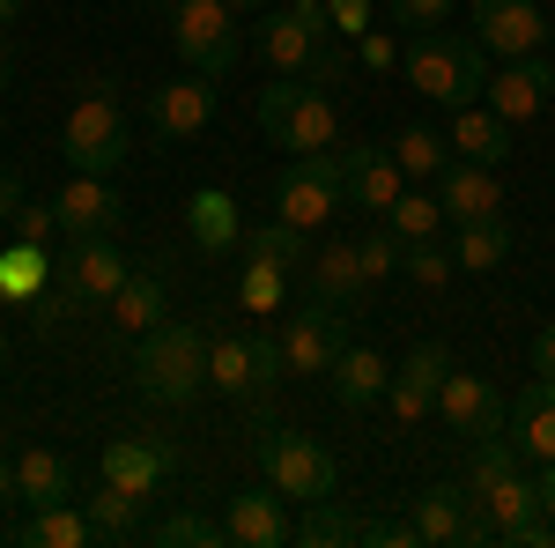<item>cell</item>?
Returning <instances> with one entry per match:
<instances>
[{"label":"cell","mask_w":555,"mask_h":548,"mask_svg":"<svg viewBox=\"0 0 555 548\" xmlns=\"http://www.w3.org/2000/svg\"><path fill=\"white\" fill-rule=\"evenodd\" d=\"M356 253H363V275H371V282L400 275V230L378 215V230H371V238H356Z\"/></svg>","instance_id":"ab89813d"},{"label":"cell","mask_w":555,"mask_h":548,"mask_svg":"<svg viewBox=\"0 0 555 548\" xmlns=\"http://www.w3.org/2000/svg\"><path fill=\"white\" fill-rule=\"evenodd\" d=\"M341 178H348V201L356 208L385 215L400 193H408V170H400V156L392 149H378V141H356V149H341Z\"/></svg>","instance_id":"ac0fdd59"},{"label":"cell","mask_w":555,"mask_h":548,"mask_svg":"<svg viewBox=\"0 0 555 548\" xmlns=\"http://www.w3.org/2000/svg\"><path fill=\"white\" fill-rule=\"evenodd\" d=\"M171 44H178V60H185L193 75L222 82V75L237 67V52H245L237 8H230V0H171Z\"/></svg>","instance_id":"5b68a950"},{"label":"cell","mask_w":555,"mask_h":548,"mask_svg":"<svg viewBox=\"0 0 555 548\" xmlns=\"http://www.w3.org/2000/svg\"><path fill=\"white\" fill-rule=\"evenodd\" d=\"M8 222H15V238H30V245H44V238L60 230V215H52V201H30V193H23V208L8 215Z\"/></svg>","instance_id":"60d3db41"},{"label":"cell","mask_w":555,"mask_h":548,"mask_svg":"<svg viewBox=\"0 0 555 548\" xmlns=\"http://www.w3.org/2000/svg\"><path fill=\"white\" fill-rule=\"evenodd\" d=\"M15 497L38 511V505H75L82 497V474L67 453H52V445H30L23 460H15Z\"/></svg>","instance_id":"603a6c76"},{"label":"cell","mask_w":555,"mask_h":548,"mask_svg":"<svg viewBox=\"0 0 555 548\" xmlns=\"http://www.w3.org/2000/svg\"><path fill=\"white\" fill-rule=\"evenodd\" d=\"M334 208H348V178H341V149H319L274 178V215L297 230H326Z\"/></svg>","instance_id":"8992f818"},{"label":"cell","mask_w":555,"mask_h":548,"mask_svg":"<svg viewBox=\"0 0 555 548\" xmlns=\"http://www.w3.org/2000/svg\"><path fill=\"white\" fill-rule=\"evenodd\" d=\"M52 215H60V238H104V230H119L127 201H119L96 170H75V178L52 193Z\"/></svg>","instance_id":"2e32d148"},{"label":"cell","mask_w":555,"mask_h":548,"mask_svg":"<svg viewBox=\"0 0 555 548\" xmlns=\"http://www.w3.org/2000/svg\"><path fill=\"white\" fill-rule=\"evenodd\" d=\"M8 497H15V460L0 453V505H8Z\"/></svg>","instance_id":"681fc988"},{"label":"cell","mask_w":555,"mask_h":548,"mask_svg":"<svg viewBox=\"0 0 555 548\" xmlns=\"http://www.w3.org/2000/svg\"><path fill=\"white\" fill-rule=\"evenodd\" d=\"M444 149H452V141H437V127H400L392 133V156H400L408 178H437V170H444Z\"/></svg>","instance_id":"8d00e7d4"},{"label":"cell","mask_w":555,"mask_h":548,"mask_svg":"<svg viewBox=\"0 0 555 548\" xmlns=\"http://www.w3.org/2000/svg\"><path fill=\"white\" fill-rule=\"evenodd\" d=\"M452 259H460L467 275H496V267L512 259V222H504V215L460 222V238H452Z\"/></svg>","instance_id":"83f0119b"},{"label":"cell","mask_w":555,"mask_h":548,"mask_svg":"<svg viewBox=\"0 0 555 548\" xmlns=\"http://www.w3.org/2000/svg\"><path fill=\"white\" fill-rule=\"evenodd\" d=\"M149 8H164V15H171V0H149Z\"/></svg>","instance_id":"f5cc1de1"},{"label":"cell","mask_w":555,"mask_h":548,"mask_svg":"<svg viewBox=\"0 0 555 548\" xmlns=\"http://www.w3.org/2000/svg\"><path fill=\"white\" fill-rule=\"evenodd\" d=\"M44 282H52V259H44V245L15 238V245L0 253V296H38Z\"/></svg>","instance_id":"836d02e7"},{"label":"cell","mask_w":555,"mask_h":548,"mask_svg":"<svg viewBox=\"0 0 555 548\" xmlns=\"http://www.w3.org/2000/svg\"><path fill=\"white\" fill-rule=\"evenodd\" d=\"M222 526H230V541L237 548H282L297 526L282 519V489L267 482V489H237L230 511H222Z\"/></svg>","instance_id":"7402d4cb"},{"label":"cell","mask_w":555,"mask_h":548,"mask_svg":"<svg viewBox=\"0 0 555 548\" xmlns=\"http://www.w3.org/2000/svg\"><path fill=\"white\" fill-rule=\"evenodd\" d=\"M341 348H348V311H326V304L304 296V311L282 327V364H289V379H334Z\"/></svg>","instance_id":"9c48e42d"},{"label":"cell","mask_w":555,"mask_h":548,"mask_svg":"<svg viewBox=\"0 0 555 548\" xmlns=\"http://www.w3.org/2000/svg\"><path fill=\"white\" fill-rule=\"evenodd\" d=\"M444 379H452V348H444V341H415V348H408V364H400V371H392V385H385V408H392V422L437 416V393H444Z\"/></svg>","instance_id":"7c38bea8"},{"label":"cell","mask_w":555,"mask_h":548,"mask_svg":"<svg viewBox=\"0 0 555 548\" xmlns=\"http://www.w3.org/2000/svg\"><path fill=\"white\" fill-rule=\"evenodd\" d=\"M8 356H15V348H8V334H0V371H8Z\"/></svg>","instance_id":"816d5d0a"},{"label":"cell","mask_w":555,"mask_h":548,"mask_svg":"<svg viewBox=\"0 0 555 548\" xmlns=\"http://www.w3.org/2000/svg\"><path fill=\"white\" fill-rule=\"evenodd\" d=\"M259 474H267L282 497H297V505L334 497V482H341L334 453H326L319 437H304V430H267V437H259Z\"/></svg>","instance_id":"52a82bcc"},{"label":"cell","mask_w":555,"mask_h":548,"mask_svg":"<svg viewBox=\"0 0 555 548\" xmlns=\"http://www.w3.org/2000/svg\"><path fill=\"white\" fill-rule=\"evenodd\" d=\"M385 222L400 230V245H415V238H437V222H444V201H437V186H408V193L385 208Z\"/></svg>","instance_id":"d6a6232c"},{"label":"cell","mask_w":555,"mask_h":548,"mask_svg":"<svg viewBox=\"0 0 555 548\" xmlns=\"http://www.w3.org/2000/svg\"><path fill=\"white\" fill-rule=\"evenodd\" d=\"M104 311H112V327H119V334H149V327L164 319V275H156V267H149V275H127L119 296H112Z\"/></svg>","instance_id":"f1b7e54d"},{"label":"cell","mask_w":555,"mask_h":548,"mask_svg":"<svg viewBox=\"0 0 555 548\" xmlns=\"http://www.w3.org/2000/svg\"><path fill=\"white\" fill-rule=\"evenodd\" d=\"M237 304H245L253 319H274V311L289 304V275H282V267H267V259H245V282H237Z\"/></svg>","instance_id":"d590c367"},{"label":"cell","mask_w":555,"mask_h":548,"mask_svg":"<svg viewBox=\"0 0 555 548\" xmlns=\"http://www.w3.org/2000/svg\"><path fill=\"white\" fill-rule=\"evenodd\" d=\"M156 541L164 548H215V541H230V526L208 519V511H171V519L156 526Z\"/></svg>","instance_id":"f35d334b"},{"label":"cell","mask_w":555,"mask_h":548,"mask_svg":"<svg viewBox=\"0 0 555 548\" xmlns=\"http://www.w3.org/2000/svg\"><path fill=\"white\" fill-rule=\"evenodd\" d=\"M245 259H267V267H282V275H304L311 267V230H297V222H259L253 238H245Z\"/></svg>","instance_id":"1f68e13d"},{"label":"cell","mask_w":555,"mask_h":548,"mask_svg":"<svg viewBox=\"0 0 555 548\" xmlns=\"http://www.w3.org/2000/svg\"><path fill=\"white\" fill-rule=\"evenodd\" d=\"M400 275L423 282V290H444V282L460 275V259H452L444 238H415V245H400Z\"/></svg>","instance_id":"e575fe53"},{"label":"cell","mask_w":555,"mask_h":548,"mask_svg":"<svg viewBox=\"0 0 555 548\" xmlns=\"http://www.w3.org/2000/svg\"><path fill=\"white\" fill-rule=\"evenodd\" d=\"M474 38L496 60H526V52H548L555 44V23L533 0H474Z\"/></svg>","instance_id":"8fae6325"},{"label":"cell","mask_w":555,"mask_h":548,"mask_svg":"<svg viewBox=\"0 0 555 548\" xmlns=\"http://www.w3.org/2000/svg\"><path fill=\"white\" fill-rule=\"evenodd\" d=\"M504 437H512L533 467L555 460V379H533L512 408H504Z\"/></svg>","instance_id":"ffe728a7"},{"label":"cell","mask_w":555,"mask_h":548,"mask_svg":"<svg viewBox=\"0 0 555 548\" xmlns=\"http://www.w3.org/2000/svg\"><path fill=\"white\" fill-rule=\"evenodd\" d=\"M215 119V82L208 75H178V82H156L149 89V133L156 141H193V133Z\"/></svg>","instance_id":"5bb4252c"},{"label":"cell","mask_w":555,"mask_h":548,"mask_svg":"<svg viewBox=\"0 0 555 548\" xmlns=\"http://www.w3.org/2000/svg\"><path fill=\"white\" fill-rule=\"evenodd\" d=\"M392 23L400 30H437V23H452V0H392Z\"/></svg>","instance_id":"b9f144b4"},{"label":"cell","mask_w":555,"mask_h":548,"mask_svg":"<svg viewBox=\"0 0 555 548\" xmlns=\"http://www.w3.org/2000/svg\"><path fill=\"white\" fill-rule=\"evenodd\" d=\"M289 541H304V548H341V541H356V526L341 519V505L334 497H319V505H304V519H297V534Z\"/></svg>","instance_id":"74e56055"},{"label":"cell","mask_w":555,"mask_h":548,"mask_svg":"<svg viewBox=\"0 0 555 548\" xmlns=\"http://www.w3.org/2000/svg\"><path fill=\"white\" fill-rule=\"evenodd\" d=\"M133 267H127V253L112 245V230L104 238H67V253L52 259V290L67 296V304H112L119 296V282H127Z\"/></svg>","instance_id":"ba28073f"},{"label":"cell","mask_w":555,"mask_h":548,"mask_svg":"<svg viewBox=\"0 0 555 548\" xmlns=\"http://www.w3.org/2000/svg\"><path fill=\"white\" fill-rule=\"evenodd\" d=\"M385 385H392V364H385L378 348H356V341H348L341 364H334V400H341L348 416H363V408L385 400Z\"/></svg>","instance_id":"d4e9b609"},{"label":"cell","mask_w":555,"mask_h":548,"mask_svg":"<svg viewBox=\"0 0 555 548\" xmlns=\"http://www.w3.org/2000/svg\"><path fill=\"white\" fill-rule=\"evenodd\" d=\"M8 23H23V0H0V30H8Z\"/></svg>","instance_id":"f907efd6"},{"label":"cell","mask_w":555,"mask_h":548,"mask_svg":"<svg viewBox=\"0 0 555 548\" xmlns=\"http://www.w3.org/2000/svg\"><path fill=\"white\" fill-rule=\"evenodd\" d=\"M400 75H408L415 97L444 104V112H467V104L489 97V52H481L474 30L467 38H460V30H408V44H400Z\"/></svg>","instance_id":"6da1fadb"},{"label":"cell","mask_w":555,"mask_h":548,"mask_svg":"<svg viewBox=\"0 0 555 548\" xmlns=\"http://www.w3.org/2000/svg\"><path fill=\"white\" fill-rule=\"evenodd\" d=\"M23 208V170H0V222Z\"/></svg>","instance_id":"bcb514c9"},{"label":"cell","mask_w":555,"mask_h":548,"mask_svg":"<svg viewBox=\"0 0 555 548\" xmlns=\"http://www.w3.org/2000/svg\"><path fill=\"white\" fill-rule=\"evenodd\" d=\"M0 133H8V112H0Z\"/></svg>","instance_id":"11a10c76"},{"label":"cell","mask_w":555,"mask_h":548,"mask_svg":"<svg viewBox=\"0 0 555 548\" xmlns=\"http://www.w3.org/2000/svg\"><path fill=\"white\" fill-rule=\"evenodd\" d=\"M533 379H555V327L533 334Z\"/></svg>","instance_id":"f6af8a7d"},{"label":"cell","mask_w":555,"mask_h":548,"mask_svg":"<svg viewBox=\"0 0 555 548\" xmlns=\"http://www.w3.org/2000/svg\"><path fill=\"white\" fill-rule=\"evenodd\" d=\"M437 201H444V222H481V215H504V186L489 164H444L437 178Z\"/></svg>","instance_id":"44dd1931"},{"label":"cell","mask_w":555,"mask_h":548,"mask_svg":"<svg viewBox=\"0 0 555 548\" xmlns=\"http://www.w3.org/2000/svg\"><path fill=\"white\" fill-rule=\"evenodd\" d=\"M555 97V67L541 60V52H526V60H496V75H489V112L496 119H512V127H526V119H541Z\"/></svg>","instance_id":"9a60e30c"},{"label":"cell","mask_w":555,"mask_h":548,"mask_svg":"<svg viewBox=\"0 0 555 548\" xmlns=\"http://www.w3.org/2000/svg\"><path fill=\"white\" fill-rule=\"evenodd\" d=\"M208 385L230 393V400H259L267 408V393H259V341L253 334H215L208 341Z\"/></svg>","instance_id":"cb8c5ba5"},{"label":"cell","mask_w":555,"mask_h":548,"mask_svg":"<svg viewBox=\"0 0 555 548\" xmlns=\"http://www.w3.org/2000/svg\"><path fill=\"white\" fill-rule=\"evenodd\" d=\"M356 60H363L371 75H392V67H400V38H385V30H363V44H356Z\"/></svg>","instance_id":"7bdbcfd3"},{"label":"cell","mask_w":555,"mask_h":548,"mask_svg":"<svg viewBox=\"0 0 555 548\" xmlns=\"http://www.w3.org/2000/svg\"><path fill=\"white\" fill-rule=\"evenodd\" d=\"M452 149H460V164H489L504 170V156H512V119H496L489 104H467L460 119H452V133H444Z\"/></svg>","instance_id":"484cf974"},{"label":"cell","mask_w":555,"mask_h":548,"mask_svg":"<svg viewBox=\"0 0 555 548\" xmlns=\"http://www.w3.org/2000/svg\"><path fill=\"white\" fill-rule=\"evenodd\" d=\"M304 282H311V304H326V311H348V319H356V304H363V290H371L356 238H319V245H311V267H304Z\"/></svg>","instance_id":"4fadbf2b"},{"label":"cell","mask_w":555,"mask_h":548,"mask_svg":"<svg viewBox=\"0 0 555 548\" xmlns=\"http://www.w3.org/2000/svg\"><path fill=\"white\" fill-rule=\"evenodd\" d=\"M178 467V445H149V437H112L104 445V460H96V474L104 482H119V489H133V497H156V482Z\"/></svg>","instance_id":"d6986e66"},{"label":"cell","mask_w":555,"mask_h":548,"mask_svg":"<svg viewBox=\"0 0 555 548\" xmlns=\"http://www.w3.org/2000/svg\"><path fill=\"white\" fill-rule=\"evenodd\" d=\"M15 89V44H8V30H0V97Z\"/></svg>","instance_id":"7dc6e473"},{"label":"cell","mask_w":555,"mask_h":548,"mask_svg":"<svg viewBox=\"0 0 555 548\" xmlns=\"http://www.w3.org/2000/svg\"><path fill=\"white\" fill-rule=\"evenodd\" d=\"M259 127H267L274 149H289V156H319V149L341 141V112H334V97L319 82L274 75V82L259 89Z\"/></svg>","instance_id":"3957f363"},{"label":"cell","mask_w":555,"mask_h":548,"mask_svg":"<svg viewBox=\"0 0 555 548\" xmlns=\"http://www.w3.org/2000/svg\"><path fill=\"white\" fill-rule=\"evenodd\" d=\"M23 541L30 548H89L96 526H89L82 505H38L30 519H23Z\"/></svg>","instance_id":"4dcf8cb0"},{"label":"cell","mask_w":555,"mask_h":548,"mask_svg":"<svg viewBox=\"0 0 555 548\" xmlns=\"http://www.w3.org/2000/svg\"><path fill=\"white\" fill-rule=\"evenodd\" d=\"M504 408H512V400H504L489 379H467V371H452L444 393H437L444 430H452V437H467V445H474V437H496V430H504Z\"/></svg>","instance_id":"e0dca14e"},{"label":"cell","mask_w":555,"mask_h":548,"mask_svg":"<svg viewBox=\"0 0 555 548\" xmlns=\"http://www.w3.org/2000/svg\"><path fill=\"white\" fill-rule=\"evenodd\" d=\"M259 8H267V0H259Z\"/></svg>","instance_id":"9f6ffc18"},{"label":"cell","mask_w":555,"mask_h":548,"mask_svg":"<svg viewBox=\"0 0 555 548\" xmlns=\"http://www.w3.org/2000/svg\"><path fill=\"white\" fill-rule=\"evenodd\" d=\"M60 149H67V164H75V170H96V178L127 164L133 127H127V112H119V82H112V75H89L82 104L67 112V133H60Z\"/></svg>","instance_id":"277c9868"},{"label":"cell","mask_w":555,"mask_h":548,"mask_svg":"<svg viewBox=\"0 0 555 548\" xmlns=\"http://www.w3.org/2000/svg\"><path fill=\"white\" fill-rule=\"evenodd\" d=\"M326 15H334L341 38H363L371 30V0H326Z\"/></svg>","instance_id":"ee69618b"},{"label":"cell","mask_w":555,"mask_h":548,"mask_svg":"<svg viewBox=\"0 0 555 548\" xmlns=\"http://www.w3.org/2000/svg\"><path fill=\"white\" fill-rule=\"evenodd\" d=\"M133 385H141L149 400H164V408L201 400V385H208V341H201V327L156 319V327L141 334V348H133Z\"/></svg>","instance_id":"7a4b0ae2"},{"label":"cell","mask_w":555,"mask_h":548,"mask_svg":"<svg viewBox=\"0 0 555 548\" xmlns=\"http://www.w3.org/2000/svg\"><path fill=\"white\" fill-rule=\"evenodd\" d=\"M185 230H193V245H201V253H237V245H245L237 201H230V193H215V186H201V193L185 201Z\"/></svg>","instance_id":"4316f807"},{"label":"cell","mask_w":555,"mask_h":548,"mask_svg":"<svg viewBox=\"0 0 555 548\" xmlns=\"http://www.w3.org/2000/svg\"><path fill=\"white\" fill-rule=\"evenodd\" d=\"M141 505H149V497H133V489H119V482H104V474H96V489L82 497L89 526H96L104 541H127V534H141Z\"/></svg>","instance_id":"f546056e"},{"label":"cell","mask_w":555,"mask_h":548,"mask_svg":"<svg viewBox=\"0 0 555 548\" xmlns=\"http://www.w3.org/2000/svg\"><path fill=\"white\" fill-rule=\"evenodd\" d=\"M474 489L460 482H429L423 497H415V534L437 548H489L496 541V526H489V511H467Z\"/></svg>","instance_id":"30bf717a"},{"label":"cell","mask_w":555,"mask_h":548,"mask_svg":"<svg viewBox=\"0 0 555 548\" xmlns=\"http://www.w3.org/2000/svg\"><path fill=\"white\" fill-rule=\"evenodd\" d=\"M230 8H259V0H230Z\"/></svg>","instance_id":"db71d44e"},{"label":"cell","mask_w":555,"mask_h":548,"mask_svg":"<svg viewBox=\"0 0 555 548\" xmlns=\"http://www.w3.org/2000/svg\"><path fill=\"white\" fill-rule=\"evenodd\" d=\"M533 489H541V511H548V519H555V460L541 467V474H533Z\"/></svg>","instance_id":"c3c4849f"}]
</instances>
